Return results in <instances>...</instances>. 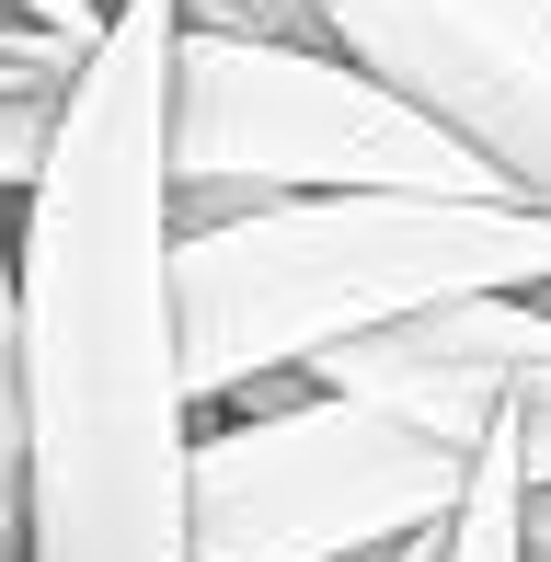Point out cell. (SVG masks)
I'll use <instances>...</instances> for the list:
<instances>
[{
	"label": "cell",
	"mask_w": 551,
	"mask_h": 562,
	"mask_svg": "<svg viewBox=\"0 0 551 562\" xmlns=\"http://www.w3.org/2000/svg\"><path fill=\"white\" fill-rule=\"evenodd\" d=\"M172 46L184 0H115L23 195L12 528L23 562H195V391L172 322Z\"/></svg>",
	"instance_id": "obj_1"
},
{
	"label": "cell",
	"mask_w": 551,
	"mask_h": 562,
	"mask_svg": "<svg viewBox=\"0 0 551 562\" xmlns=\"http://www.w3.org/2000/svg\"><path fill=\"white\" fill-rule=\"evenodd\" d=\"M551 288L540 195H265L230 218H172V322L195 414H254L276 379H311L334 345L391 334L448 299Z\"/></svg>",
	"instance_id": "obj_2"
},
{
	"label": "cell",
	"mask_w": 551,
	"mask_h": 562,
	"mask_svg": "<svg viewBox=\"0 0 551 562\" xmlns=\"http://www.w3.org/2000/svg\"><path fill=\"white\" fill-rule=\"evenodd\" d=\"M517 195L437 104L334 35H230L184 23L172 46V218H230L265 195Z\"/></svg>",
	"instance_id": "obj_3"
},
{
	"label": "cell",
	"mask_w": 551,
	"mask_h": 562,
	"mask_svg": "<svg viewBox=\"0 0 551 562\" xmlns=\"http://www.w3.org/2000/svg\"><path fill=\"white\" fill-rule=\"evenodd\" d=\"M471 459L357 391H299L195 425V562H391L460 517Z\"/></svg>",
	"instance_id": "obj_4"
},
{
	"label": "cell",
	"mask_w": 551,
	"mask_h": 562,
	"mask_svg": "<svg viewBox=\"0 0 551 562\" xmlns=\"http://www.w3.org/2000/svg\"><path fill=\"white\" fill-rule=\"evenodd\" d=\"M322 23L551 207V0H322Z\"/></svg>",
	"instance_id": "obj_5"
},
{
	"label": "cell",
	"mask_w": 551,
	"mask_h": 562,
	"mask_svg": "<svg viewBox=\"0 0 551 562\" xmlns=\"http://www.w3.org/2000/svg\"><path fill=\"white\" fill-rule=\"evenodd\" d=\"M529 494H540V459H529V425L506 414L471 459L460 517L437 528V562H529Z\"/></svg>",
	"instance_id": "obj_6"
},
{
	"label": "cell",
	"mask_w": 551,
	"mask_h": 562,
	"mask_svg": "<svg viewBox=\"0 0 551 562\" xmlns=\"http://www.w3.org/2000/svg\"><path fill=\"white\" fill-rule=\"evenodd\" d=\"M23 12H35V23H69V35H104V23H115L104 0H23Z\"/></svg>",
	"instance_id": "obj_7"
},
{
	"label": "cell",
	"mask_w": 551,
	"mask_h": 562,
	"mask_svg": "<svg viewBox=\"0 0 551 562\" xmlns=\"http://www.w3.org/2000/svg\"><path fill=\"white\" fill-rule=\"evenodd\" d=\"M529 562H551V482L529 494Z\"/></svg>",
	"instance_id": "obj_8"
},
{
	"label": "cell",
	"mask_w": 551,
	"mask_h": 562,
	"mask_svg": "<svg viewBox=\"0 0 551 562\" xmlns=\"http://www.w3.org/2000/svg\"><path fill=\"white\" fill-rule=\"evenodd\" d=\"M0 505H12V402H0Z\"/></svg>",
	"instance_id": "obj_9"
},
{
	"label": "cell",
	"mask_w": 551,
	"mask_h": 562,
	"mask_svg": "<svg viewBox=\"0 0 551 562\" xmlns=\"http://www.w3.org/2000/svg\"><path fill=\"white\" fill-rule=\"evenodd\" d=\"M0 562H23V528H12V505H0Z\"/></svg>",
	"instance_id": "obj_10"
},
{
	"label": "cell",
	"mask_w": 551,
	"mask_h": 562,
	"mask_svg": "<svg viewBox=\"0 0 551 562\" xmlns=\"http://www.w3.org/2000/svg\"><path fill=\"white\" fill-rule=\"evenodd\" d=\"M391 562H437V528H425V540H403V551H391Z\"/></svg>",
	"instance_id": "obj_11"
},
{
	"label": "cell",
	"mask_w": 551,
	"mask_h": 562,
	"mask_svg": "<svg viewBox=\"0 0 551 562\" xmlns=\"http://www.w3.org/2000/svg\"><path fill=\"white\" fill-rule=\"evenodd\" d=\"M104 12H115V0H104Z\"/></svg>",
	"instance_id": "obj_12"
}]
</instances>
